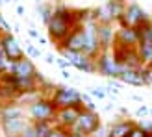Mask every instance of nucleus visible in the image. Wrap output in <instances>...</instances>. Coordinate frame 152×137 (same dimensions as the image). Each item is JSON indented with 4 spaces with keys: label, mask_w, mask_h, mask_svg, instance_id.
<instances>
[{
    "label": "nucleus",
    "mask_w": 152,
    "mask_h": 137,
    "mask_svg": "<svg viewBox=\"0 0 152 137\" xmlns=\"http://www.w3.org/2000/svg\"><path fill=\"white\" fill-rule=\"evenodd\" d=\"M74 26H78L76 9L69 7L67 4H54V13H52L50 20L47 22L48 39L58 47L67 39V35L72 32Z\"/></svg>",
    "instance_id": "f257e3e1"
},
{
    "label": "nucleus",
    "mask_w": 152,
    "mask_h": 137,
    "mask_svg": "<svg viewBox=\"0 0 152 137\" xmlns=\"http://www.w3.org/2000/svg\"><path fill=\"white\" fill-rule=\"evenodd\" d=\"M28 124L30 120L24 117L20 106H17L15 102L0 106V130L6 137H19Z\"/></svg>",
    "instance_id": "f03ea898"
},
{
    "label": "nucleus",
    "mask_w": 152,
    "mask_h": 137,
    "mask_svg": "<svg viewBox=\"0 0 152 137\" xmlns=\"http://www.w3.org/2000/svg\"><path fill=\"white\" fill-rule=\"evenodd\" d=\"M126 0H106L102 6L91 9V20L96 22H119L126 9Z\"/></svg>",
    "instance_id": "7ed1b4c3"
},
{
    "label": "nucleus",
    "mask_w": 152,
    "mask_h": 137,
    "mask_svg": "<svg viewBox=\"0 0 152 137\" xmlns=\"http://www.w3.org/2000/svg\"><path fill=\"white\" fill-rule=\"evenodd\" d=\"M58 108L52 104L50 96H39L28 106V117L32 122H54Z\"/></svg>",
    "instance_id": "20e7f679"
},
{
    "label": "nucleus",
    "mask_w": 152,
    "mask_h": 137,
    "mask_svg": "<svg viewBox=\"0 0 152 137\" xmlns=\"http://www.w3.org/2000/svg\"><path fill=\"white\" fill-rule=\"evenodd\" d=\"M102 126L100 122V115L98 111H91V109H82L76 124L71 128V133H76V135H82V137H93L98 128Z\"/></svg>",
    "instance_id": "39448f33"
},
{
    "label": "nucleus",
    "mask_w": 152,
    "mask_h": 137,
    "mask_svg": "<svg viewBox=\"0 0 152 137\" xmlns=\"http://www.w3.org/2000/svg\"><path fill=\"white\" fill-rule=\"evenodd\" d=\"M95 63H96V74L108 80H119L121 72H123V65L113 56V50H102L95 58Z\"/></svg>",
    "instance_id": "423d86ee"
},
{
    "label": "nucleus",
    "mask_w": 152,
    "mask_h": 137,
    "mask_svg": "<svg viewBox=\"0 0 152 137\" xmlns=\"http://www.w3.org/2000/svg\"><path fill=\"white\" fill-rule=\"evenodd\" d=\"M50 100L56 108H71V106H82V93L71 85H56L52 87Z\"/></svg>",
    "instance_id": "0eeeda50"
},
{
    "label": "nucleus",
    "mask_w": 152,
    "mask_h": 137,
    "mask_svg": "<svg viewBox=\"0 0 152 137\" xmlns=\"http://www.w3.org/2000/svg\"><path fill=\"white\" fill-rule=\"evenodd\" d=\"M59 56L65 58L71 63V67H74L76 71L86 72V74H96V63L95 58H91L83 52H74V50H67V48H58Z\"/></svg>",
    "instance_id": "6e6552de"
},
{
    "label": "nucleus",
    "mask_w": 152,
    "mask_h": 137,
    "mask_svg": "<svg viewBox=\"0 0 152 137\" xmlns=\"http://www.w3.org/2000/svg\"><path fill=\"white\" fill-rule=\"evenodd\" d=\"M150 20V15L143 9L137 2H128L126 9L123 13V17L119 20V26H126V28H137L143 22Z\"/></svg>",
    "instance_id": "1a4fd4ad"
},
{
    "label": "nucleus",
    "mask_w": 152,
    "mask_h": 137,
    "mask_svg": "<svg viewBox=\"0 0 152 137\" xmlns=\"http://www.w3.org/2000/svg\"><path fill=\"white\" fill-rule=\"evenodd\" d=\"M0 48L4 50V54H6V58H7L10 63L19 61V59H22L26 56V52L22 50L19 39L11 32H2L0 34Z\"/></svg>",
    "instance_id": "9d476101"
},
{
    "label": "nucleus",
    "mask_w": 152,
    "mask_h": 137,
    "mask_svg": "<svg viewBox=\"0 0 152 137\" xmlns=\"http://www.w3.org/2000/svg\"><path fill=\"white\" fill-rule=\"evenodd\" d=\"M10 72L19 76V78H37V80H41V85L45 83L41 72L37 71V67L34 65V61L28 56H24L22 59H19V61L10 63Z\"/></svg>",
    "instance_id": "9b49d317"
},
{
    "label": "nucleus",
    "mask_w": 152,
    "mask_h": 137,
    "mask_svg": "<svg viewBox=\"0 0 152 137\" xmlns=\"http://www.w3.org/2000/svg\"><path fill=\"white\" fill-rule=\"evenodd\" d=\"M86 28V41H83V54H87L91 58H96L102 52L100 41H98V34H96V20H89L83 24Z\"/></svg>",
    "instance_id": "f8f14e48"
},
{
    "label": "nucleus",
    "mask_w": 152,
    "mask_h": 137,
    "mask_svg": "<svg viewBox=\"0 0 152 137\" xmlns=\"http://www.w3.org/2000/svg\"><path fill=\"white\" fill-rule=\"evenodd\" d=\"M83 109V106H71V108H59L56 111V119H54V124L61 126V128H67V130H71V128L76 124V120H78L80 113Z\"/></svg>",
    "instance_id": "ddd939ff"
},
{
    "label": "nucleus",
    "mask_w": 152,
    "mask_h": 137,
    "mask_svg": "<svg viewBox=\"0 0 152 137\" xmlns=\"http://www.w3.org/2000/svg\"><path fill=\"white\" fill-rule=\"evenodd\" d=\"M139 44V34L137 28H126L119 26L115 32V44L113 47H123V48H135Z\"/></svg>",
    "instance_id": "4468645a"
},
{
    "label": "nucleus",
    "mask_w": 152,
    "mask_h": 137,
    "mask_svg": "<svg viewBox=\"0 0 152 137\" xmlns=\"http://www.w3.org/2000/svg\"><path fill=\"white\" fill-rule=\"evenodd\" d=\"M83 41H86V28L83 24H78L72 28V32L67 35V39L58 44L56 48H67V50H74V52H83Z\"/></svg>",
    "instance_id": "2eb2a0df"
},
{
    "label": "nucleus",
    "mask_w": 152,
    "mask_h": 137,
    "mask_svg": "<svg viewBox=\"0 0 152 137\" xmlns=\"http://www.w3.org/2000/svg\"><path fill=\"white\" fill-rule=\"evenodd\" d=\"M115 32L113 22H96V34H98V41H100L102 50H111L115 44Z\"/></svg>",
    "instance_id": "dca6fc26"
},
{
    "label": "nucleus",
    "mask_w": 152,
    "mask_h": 137,
    "mask_svg": "<svg viewBox=\"0 0 152 137\" xmlns=\"http://www.w3.org/2000/svg\"><path fill=\"white\" fill-rule=\"evenodd\" d=\"M119 80L126 83V85H132V87H145L147 82H145V76H143V67L141 68H123Z\"/></svg>",
    "instance_id": "f3484780"
},
{
    "label": "nucleus",
    "mask_w": 152,
    "mask_h": 137,
    "mask_svg": "<svg viewBox=\"0 0 152 137\" xmlns=\"http://www.w3.org/2000/svg\"><path fill=\"white\" fill-rule=\"evenodd\" d=\"M134 126H135L134 120H130V119H119V120H115V122L110 124L106 137H128V133L132 132Z\"/></svg>",
    "instance_id": "a211bd4d"
},
{
    "label": "nucleus",
    "mask_w": 152,
    "mask_h": 137,
    "mask_svg": "<svg viewBox=\"0 0 152 137\" xmlns=\"http://www.w3.org/2000/svg\"><path fill=\"white\" fill-rule=\"evenodd\" d=\"M135 50H137V54H139V59H141L143 67L152 65V43L150 41H139Z\"/></svg>",
    "instance_id": "6ab92c4d"
},
{
    "label": "nucleus",
    "mask_w": 152,
    "mask_h": 137,
    "mask_svg": "<svg viewBox=\"0 0 152 137\" xmlns=\"http://www.w3.org/2000/svg\"><path fill=\"white\" fill-rule=\"evenodd\" d=\"M35 13L37 17L41 19V22L47 26V22L50 20L52 13H54V4H47V2H41V4H35Z\"/></svg>",
    "instance_id": "aec40b11"
},
{
    "label": "nucleus",
    "mask_w": 152,
    "mask_h": 137,
    "mask_svg": "<svg viewBox=\"0 0 152 137\" xmlns=\"http://www.w3.org/2000/svg\"><path fill=\"white\" fill-rule=\"evenodd\" d=\"M137 34H139V41H150L152 43V19L137 26Z\"/></svg>",
    "instance_id": "412c9836"
},
{
    "label": "nucleus",
    "mask_w": 152,
    "mask_h": 137,
    "mask_svg": "<svg viewBox=\"0 0 152 137\" xmlns=\"http://www.w3.org/2000/svg\"><path fill=\"white\" fill-rule=\"evenodd\" d=\"M24 52H26V56H28L30 59H39V58L45 56L43 50H41L39 47H35V44H32L30 41H26V48H24Z\"/></svg>",
    "instance_id": "4be33fe9"
},
{
    "label": "nucleus",
    "mask_w": 152,
    "mask_h": 137,
    "mask_svg": "<svg viewBox=\"0 0 152 137\" xmlns=\"http://www.w3.org/2000/svg\"><path fill=\"white\" fill-rule=\"evenodd\" d=\"M32 124H34V130H35L37 137H47L54 122H32Z\"/></svg>",
    "instance_id": "5701e85b"
},
{
    "label": "nucleus",
    "mask_w": 152,
    "mask_h": 137,
    "mask_svg": "<svg viewBox=\"0 0 152 137\" xmlns=\"http://www.w3.org/2000/svg\"><path fill=\"white\" fill-rule=\"evenodd\" d=\"M47 137H71V130H67V128H61L58 124H52L50 132Z\"/></svg>",
    "instance_id": "b1692460"
},
{
    "label": "nucleus",
    "mask_w": 152,
    "mask_h": 137,
    "mask_svg": "<svg viewBox=\"0 0 152 137\" xmlns=\"http://www.w3.org/2000/svg\"><path fill=\"white\" fill-rule=\"evenodd\" d=\"M82 106L83 109H91V111H96V104L93 100V96L89 93H82Z\"/></svg>",
    "instance_id": "393cba45"
},
{
    "label": "nucleus",
    "mask_w": 152,
    "mask_h": 137,
    "mask_svg": "<svg viewBox=\"0 0 152 137\" xmlns=\"http://www.w3.org/2000/svg\"><path fill=\"white\" fill-rule=\"evenodd\" d=\"M87 93L93 96V98H98V100H102V98L108 96V91H106V87H87Z\"/></svg>",
    "instance_id": "a878e982"
},
{
    "label": "nucleus",
    "mask_w": 152,
    "mask_h": 137,
    "mask_svg": "<svg viewBox=\"0 0 152 137\" xmlns=\"http://www.w3.org/2000/svg\"><path fill=\"white\" fill-rule=\"evenodd\" d=\"M128 137H152V133H148L147 130H143V128L135 122V126L132 128V132L128 133Z\"/></svg>",
    "instance_id": "bb28decb"
},
{
    "label": "nucleus",
    "mask_w": 152,
    "mask_h": 137,
    "mask_svg": "<svg viewBox=\"0 0 152 137\" xmlns=\"http://www.w3.org/2000/svg\"><path fill=\"white\" fill-rule=\"evenodd\" d=\"M7 71H10V61H7L4 50L0 48V74H4V72H7Z\"/></svg>",
    "instance_id": "cd10ccee"
},
{
    "label": "nucleus",
    "mask_w": 152,
    "mask_h": 137,
    "mask_svg": "<svg viewBox=\"0 0 152 137\" xmlns=\"http://www.w3.org/2000/svg\"><path fill=\"white\" fill-rule=\"evenodd\" d=\"M19 137H37V133H35V130H34V124H32V120H30V124L22 130V133L19 135Z\"/></svg>",
    "instance_id": "c85d7f7f"
},
{
    "label": "nucleus",
    "mask_w": 152,
    "mask_h": 137,
    "mask_svg": "<svg viewBox=\"0 0 152 137\" xmlns=\"http://www.w3.org/2000/svg\"><path fill=\"white\" fill-rule=\"evenodd\" d=\"M143 76H145V82H147V85H152V65L143 67Z\"/></svg>",
    "instance_id": "c756f323"
},
{
    "label": "nucleus",
    "mask_w": 152,
    "mask_h": 137,
    "mask_svg": "<svg viewBox=\"0 0 152 137\" xmlns=\"http://www.w3.org/2000/svg\"><path fill=\"white\" fill-rule=\"evenodd\" d=\"M135 115H137L139 119L141 117H147V115H150V108H148V106H145V104H141L139 108L135 109Z\"/></svg>",
    "instance_id": "7c9ffc66"
},
{
    "label": "nucleus",
    "mask_w": 152,
    "mask_h": 137,
    "mask_svg": "<svg viewBox=\"0 0 152 137\" xmlns=\"http://www.w3.org/2000/svg\"><path fill=\"white\" fill-rule=\"evenodd\" d=\"M137 124L143 128V130H147L148 133H152V120L150 119H141V120H137Z\"/></svg>",
    "instance_id": "2f4dec72"
},
{
    "label": "nucleus",
    "mask_w": 152,
    "mask_h": 137,
    "mask_svg": "<svg viewBox=\"0 0 152 137\" xmlns=\"http://www.w3.org/2000/svg\"><path fill=\"white\" fill-rule=\"evenodd\" d=\"M56 65H58L59 68H61V71H63V68H69V67H71V63L67 61L65 58H61V56H59V58H56Z\"/></svg>",
    "instance_id": "473e14b6"
},
{
    "label": "nucleus",
    "mask_w": 152,
    "mask_h": 137,
    "mask_svg": "<svg viewBox=\"0 0 152 137\" xmlns=\"http://www.w3.org/2000/svg\"><path fill=\"white\" fill-rule=\"evenodd\" d=\"M43 58H45V61H47L48 65H54V63H56V56H54V54H45Z\"/></svg>",
    "instance_id": "72a5a7b5"
},
{
    "label": "nucleus",
    "mask_w": 152,
    "mask_h": 137,
    "mask_svg": "<svg viewBox=\"0 0 152 137\" xmlns=\"http://www.w3.org/2000/svg\"><path fill=\"white\" fill-rule=\"evenodd\" d=\"M28 35H30V37H32V39H39V37H41V34H39V32H37V30H35V28H30V30H28Z\"/></svg>",
    "instance_id": "f704fd0d"
},
{
    "label": "nucleus",
    "mask_w": 152,
    "mask_h": 137,
    "mask_svg": "<svg viewBox=\"0 0 152 137\" xmlns=\"http://www.w3.org/2000/svg\"><path fill=\"white\" fill-rule=\"evenodd\" d=\"M61 76H63L65 80H72V74H71L69 68H63V71H61Z\"/></svg>",
    "instance_id": "c9c22d12"
},
{
    "label": "nucleus",
    "mask_w": 152,
    "mask_h": 137,
    "mask_svg": "<svg viewBox=\"0 0 152 137\" xmlns=\"http://www.w3.org/2000/svg\"><path fill=\"white\" fill-rule=\"evenodd\" d=\"M2 102H7V100H6V95H4V89L0 85V106H2Z\"/></svg>",
    "instance_id": "e433bc0d"
},
{
    "label": "nucleus",
    "mask_w": 152,
    "mask_h": 137,
    "mask_svg": "<svg viewBox=\"0 0 152 137\" xmlns=\"http://www.w3.org/2000/svg\"><path fill=\"white\" fill-rule=\"evenodd\" d=\"M17 15L19 17H24V6H17Z\"/></svg>",
    "instance_id": "4c0bfd02"
},
{
    "label": "nucleus",
    "mask_w": 152,
    "mask_h": 137,
    "mask_svg": "<svg viewBox=\"0 0 152 137\" xmlns=\"http://www.w3.org/2000/svg\"><path fill=\"white\" fill-rule=\"evenodd\" d=\"M37 41H39V44H47V43H48V39H47V37H43V35H41Z\"/></svg>",
    "instance_id": "58836bf2"
},
{
    "label": "nucleus",
    "mask_w": 152,
    "mask_h": 137,
    "mask_svg": "<svg viewBox=\"0 0 152 137\" xmlns=\"http://www.w3.org/2000/svg\"><path fill=\"white\" fill-rule=\"evenodd\" d=\"M13 32H20V24H19V22H15V24H13Z\"/></svg>",
    "instance_id": "ea45409f"
},
{
    "label": "nucleus",
    "mask_w": 152,
    "mask_h": 137,
    "mask_svg": "<svg viewBox=\"0 0 152 137\" xmlns=\"http://www.w3.org/2000/svg\"><path fill=\"white\" fill-rule=\"evenodd\" d=\"M132 98H134V100H137V102H143V98L137 96V95H132Z\"/></svg>",
    "instance_id": "a19ab883"
},
{
    "label": "nucleus",
    "mask_w": 152,
    "mask_h": 137,
    "mask_svg": "<svg viewBox=\"0 0 152 137\" xmlns=\"http://www.w3.org/2000/svg\"><path fill=\"white\" fill-rule=\"evenodd\" d=\"M111 109H113V104H108V106L104 108V111H111Z\"/></svg>",
    "instance_id": "79ce46f5"
},
{
    "label": "nucleus",
    "mask_w": 152,
    "mask_h": 137,
    "mask_svg": "<svg viewBox=\"0 0 152 137\" xmlns=\"http://www.w3.org/2000/svg\"><path fill=\"white\" fill-rule=\"evenodd\" d=\"M2 22H4V17H2V13H0V34H2Z\"/></svg>",
    "instance_id": "37998d69"
},
{
    "label": "nucleus",
    "mask_w": 152,
    "mask_h": 137,
    "mask_svg": "<svg viewBox=\"0 0 152 137\" xmlns=\"http://www.w3.org/2000/svg\"><path fill=\"white\" fill-rule=\"evenodd\" d=\"M13 2V0H4V4H11Z\"/></svg>",
    "instance_id": "c03bdc74"
},
{
    "label": "nucleus",
    "mask_w": 152,
    "mask_h": 137,
    "mask_svg": "<svg viewBox=\"0 0 152 137\" xmlns=\"http://www.w3.org/2000/svg\"><path fill=\"white\" fill-rule=\"evenodd\" d=\"M43 2V0H35V4H41Z\"/></svg>",
    "instance_id": "a18cd8bd"
},
{
    "label": "nucleus",
    "mask_w": 152,
    "mask_h": 137,
    "mask_svg": "<svg viewBox=\"0 0 152 137\" xmlns=\"http://www.w3.org/2000/svg\"><path fill=\"white\" fill-rule=\"evenodd\" d=\"M2 4H4V0H0V6H2Z\"/></svg>",
    "instance_id": "49530a36"
},
{
    "label": "nucleus",
    "mask_w": 152,
    "mask_h": 137,
    "mask_svg": "<svg viewBox=\"0 0 152 137\" xmlns=\"http://www.w3.org/2000/svg\"><path fill=\"white\" fill-rule=\"evenodd\" d=\"M150 117H152V108H150Z\"/></svg>",
    "instance_id": "de8ad7c7"
}]
</instances>
